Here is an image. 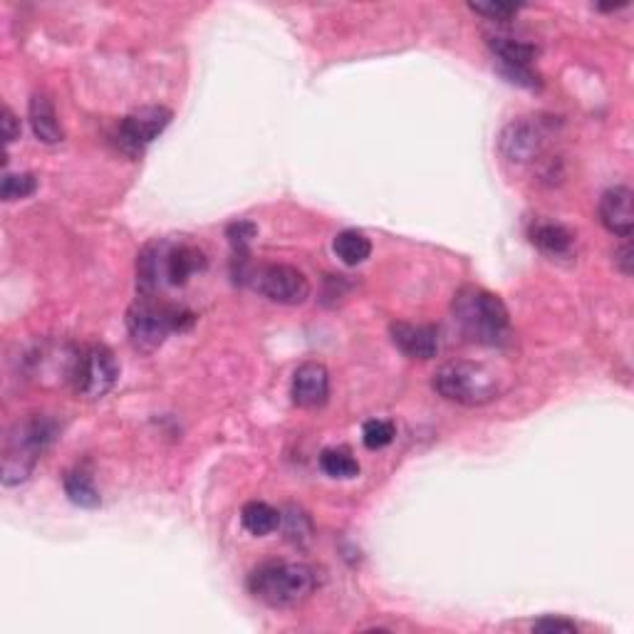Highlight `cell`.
<instances>
[{
  "label": "cell",
  "mask_w": 634,
  "mask_h": 634,
  "mask_svg": "<svg viewBox=\"0 0 634 634\" xmlns=\"http://www.w3.org/2000/svg\"><path fill=\"white\" fill-rule=\"evenodd\" d=\"M545 139H548V132H545L543 122L518 119V122H511L503 129L501 152L511 161H533L543 152Z\"/></svg>",
  "instance_id": "cell-10"
},
{
  "label": "cell",
  "mask_w": 634,
  "mask_h": 634,
  "mask_svg": "<svg viewBox=\"0 0 634 634\" xmlns=\"http://www.w3.org/2000/svg\"><path fill=\"white\" fill-rule=\"evenodd\" d=\"M65 493L80 508H97L102 503L100 491H97L95 481L85 469H75L65 476Z\"/></svg>",
  "instance_id": "cell-19"
},
{
  "label": "cell",
  "mask_w": 634,
  "mask_h": 634,
  "mask_svg": "<svg viewBox=\"0 0 634 634\" xmlns=\"http://www.w3.org/2000/svg\"><path fill=\"white\" fill-rule=\"evenodd\" d=\"M454 320L469 340L478 345H503L511 337V317L498 295L483 288L459 290L454 298Z\"/></svg>",
  "instance_id": "cell-3"
},
{
  "label": "cell",
  "mask_w": 634,
  "mask_h": 634,
  "mask_svg": "<svg viewBox=\"0 0 634 634\" xmlns=\"http://www.w3.org/2000/svg\"><path fill=\"white\" fill-rule=\"evenodd\" d=\"M196 322V315L181 305L166 303L159 295H137L127 310V330L134 347L144 352L157 350L171 332H186Z\"/></svg>",
  "instance_id": "cell-4"
},
{
  "label": "cell",
  "mask_w": 634,
  "mask_h": 634,
  "mask_svg": "<svg viewBox=\"0 0 634 634\" xmlns=\"http://www.w3.org/2000/svg\"><path fill=\"white\" fill-rule=\"evenodd\" d=\"M471 10L478 15H486L488 20H496V23H508L511 18H516L521 5L518 3H471Z\"/></svg>",
  "instance_id": "cell-23"
},
{
  "label": "cell",
  "mask_w": 634,
  "mask_h": 634,
  "mask_svg": "<svg viewBox=\"0 0 634 634\" xmlns=\"http://www.w3.org/2000/svg\"><path fill=\"white\" fill-rule=\"evenodd\" d=\"M533 632H545V634H553V632H565V634H573L578 632V625L570 620H563V617H543L533 625Z\"/></svg>",
  "instance_id": "cell-25"
},
{
  "label": "cell",
  "mask_w": 634,
  "mask_h": 634,
  "mask_svg": "<svg viewBox=\"0 0 634 634\" xmlns=\"http://www.w3.org/2000/svg\"><path fill=\"white\" fill-rule=\"evenodd\" d=\"M38 189V179L33 174H5L3 184H0V196L3 201H18L28 199Z\"/></svg>",
  "instance_id": "cell-21"
},
{
  "label": "cell",
  "mask_w": 634,
  "mask_h": 634,
  "mask_svg": "<svg viewBox=\"0 0 634 634\" xmlns=\"http://www.w3.org/2000/svg\"><path fill=\"white\" fill-rule=\"evenodd\" d=\"M394 434H397V429H394L392 422L372 419V422H367L365 429H362V441H365V446L370 451H379L384 449V446L392 444Z\"/></svg>",
  "instance_id": "cell-22"
},
{
  "label": "cell",
  "mask_w": 634,
  "mask_h": 634,
  "mask_svg": "<svg viewBox=\"0 0 634 634\" xmlns=\"http://www.w3.org/2000/svg\"><path fill=\"white\" fill-rule=\"evenodd\" d=\"M57 436V424L48 417H33L23 424H15L8 434L3 451V483L15 486L33 474L35 464Z\"/></svg>",
  "instance_id": "cell-6"
},
{
  "label": "cell",
  "mask_w": 634,
  "mask_h": 634,
  "mask_svg": "<svg viewBox=\"0 0 634 634\" xmlns=\"http://www.w3.org/2000/svg\"><path fill=\"white\" fill-rule=\"evenodd\" d=\"M488 48L498 57V65L530 67L535 57H538V48H535V45L526 43V40L506 38V35H493V38H488Z\"/></svg>",
  "instance_id": "cell-16"
},
{
  "label": "cell",
  "mask_w": 634,
  "mask_h": 634,
  "mask_svg": "<svg viewBox=\"0 0 634 634\" xmlns=\"http://www.w3.org/2000/svg\"><path fill=\"white\" fill-rule=\"evenodd\" d=\"M241 261L238 280L248 283L258 295L278 305H303L310 298V280L303 270L288 263H263L248 265L246 256H236Z\"/></svg>",
  "instance_id": "cell-7"
},
{
  "label": "cell",
  "mask_w": 634,
  "mask_h": 634,
  "mask_svg": "<svg viewBox=\"0 0 634 634\" xmlns=\"http://www.w3.org/2000/svg\"><path fill=\"white\" fill-rule=\"evenodd\" d=\"M600 223L610 233L620 238H630L634 231V211H632V189L630 186H612L602 194L600 206Z\"/></svg>",
  "instance_id": "cell-12"
},
{
  "label": "cell",
  "mask_w": 634,
  "mask_h": 634,
  "mask_svg": "<svg viewBox=\"0 0 634 634\" xmlns=\"http://www.w3.org/2000/svg\"><path fill=\"white\" fill-rule=\"evenodd\" d=\"M313 568L303 563H265L248 578V590L270 607H295L315 592Z\"/></svg>",
  "instance_id": "cell-5"
},
{
  "label": "cell",
  "mask_w": 634,
  "mask_h": 634,
  "mask_svg": "<svg viewBox=\"0 0 634 634\" xmlns=\"http://www.w3.org/2000/svg\"><path fill=\"white\" fill-rule=\"evenodd\" d=\"M241 523L248 533L263 538V535H270L280 526V511H275L273 506L263 501H251L243 506Z\"/></svg>",
  "instance_id": "cell-18"
},
{
  "label": "cell",
  "mask_w": 634,
  "mask_h": 634,
  "mask_svg": "<svg viewBox=\"0 0 634 634\" xmlns=\"http://www.w3.org/2000/svg\"><path fill=\"white\" fill-rule=\"evenodd\" d=\"M119 377V365L112 350L105 345H90L77 352L72 367V389L82 399H102L114 387Z\"/></svg>",
  "instance_id": "cell-8"
},
{
  "label": "cell",
  "mask_w": 634,
  "mask_h": 634,
  "mask_svg": "<svg viewBox=\"0 0 634 634\" xmlns=\"http://www.w3.org/2000/svg\"><path fill=\"white\" fill-rule=\"evenodd\" d=\"M330 399V372L320 362H305L293 374V402L303 409H320Z\"/></svg>",
  "instance_id": "cell-11"
},
{
  "label": "cell",
  "mask_w": 634,
  "mask_h": 634,
  "mask_svg": "<svg viewBox=\"0 0 634 634\" xmlns=\"http://www.w3.org/2000/svg\"><path fill=\"white\" fill-rule=\"evenodd\" d=\"M434 389L446 402L461 407H483L508 389V374L488 362L454 360L434 374Z\"/></svg>",
  "instance_id": "cell-2"
},
{
  "label": "cell",
  "mask_w": 634,
  "mask_h": 634,
  "mask_svg": "<svg viewBox=\"0 0 634 634\" xmlns=\"http://www.w3.org/2000/svg\"><path fill=\"white\" fill-rule=\"evenodd\" d=\"M332 248L345 265H360L372 256V241L357 228H345V231L337 233Z\"/></svg>",
  "instance_id": "cell-17"
},
{
  "label": "cell",
  "mask_w": 634,
  "mask_h": 634,
  "mask_svg": "<svg viewBox=\"0 0 634 634\" xmlns=\"http://www.w3.org/2000/svg\"><path fill=\"white\" fill-rule=\"evenodd\" d=\"M206 253L191 243L159 238L144 246L137 258V290L139 295H159L164 288H181L191 275L204 273Z\"/></svg>",
  "instance_id": "cell-1"
},
{
  "label": "cell",
  "mask_w": 634,
  "mask_h": 634,
  "mask_svg": "<svg viewBox=\"0 0 634 634\" xmlns=\"http://www.w3.org/2000/svg\"><path fill=\"white\" fill-rule=\"evenodd\" d=\"M3 137L5 144H13L15 139H20V119L15 117L10 107H3Z\"/></svg>",
  "instance_id": "cell-26"
},
{
  "label": "cell",
  "mask_w": 634,
  "mask_h": 634,
  "mask_svg": "<svg viewBox=\"0 0 634 634\" xmlns=\"http://www.w3.org/2000/svg\"><path fill=\"white\" fill-rule=\"evenodd\" d=\"M320 469L330 478H355L360 464L347 449H325L320 454Z\"/></svg>",
  "instance_id": "cell-20"
},
{
  "label": "cell",
  "mask_w": 634,
  "mask_h": 634,
  "mask_svg": "<svg viewBox=\"0 0 634 634\" xmlns=\"http://www.w3.org/2000/svg\"><path fill=\"white\" fill-rule=\"evenodd\" d=\"M30 127H33V134L43 144H60L62 137H65L48 95H40L38 92V95L30 97Z\"/></svg>",
  "instance_id": "cell-14"
},
{
  "label": "cell",
  "mask_w": 634,
  "mask_h": 634,
  "mask_svg": "<svg viewBox=\"0 0 634 634\" xmlns=\"http://www.w3.org/2000/svg\"><path fill=\"white\" fill-rule=\"evenodd\" d=\"M530 241L538 251H543L545 256H568L575 246V236L570 228L560 226V223H535L530 228Z\"/></svg>",
  "instance_id": "cell-15"
},
{
  "label": "cell",
  "mask_w": 634,
  "mask_h": 634,
  "mask_svg": "<svg viewBox=\"0 0 634 634\" xmlns=\"http://www.w3.org/2000/svg\"><path fill=\"white\" fill-rule=\"evenodd\" d=\"M615 263L620 265L622 273L632 275V243H630V238H625V243H622V246L615 251Z\"/></svg>",
  "instance_id": "cell-27"
},
{
  "label": "cell",
  "mask_w": 634,
  "mask_h": 634,
  "mask_svg": "<svg viewBox=\"0 0 634 634\" xmlns=\"http://www.w3.org/2000/svg\"><path fill=\"white\" fill-rule=\"evenodd\" d=\"M253 238H256V226H253V223L238 221V223H231V226H228V241H231L236 256H246L248 246H251Z\"/></svg>",
  "instance_id": "cell-24"
},
{
  "label": "cell",
  "mask_w": 634,
  "mask_h": 634,
  "mask_svg": "<svg viewBox=\"0 0 634 634\" xmlns=\"http://www.w3.org/2000/svg\"><path fill=\"white\" fill-rule=\"evenodd\" d=\"M169 122L171 112L166 107H142L127 114L117 129L119 149L129 157H142L144 149L169 127Z\"/></svg>",
  "instance_id": "cell-9"
},
{
  "label": "cell",
  "mask_w": 634,
  "mask_h": 634,
  "mask_svg": "<svg viewBox=\"0 0 634 634\" xmlns=\"http://www.w3.org/2000/svg\"><path fill=\"white\" fill-rule=\"evenodd\" d=\"M392 342L412 360H431L439 355V332L431 325H414V322H392L389 327Z\"/></svg>",
  "instance_id": "cell-13"
}]
</instances>
